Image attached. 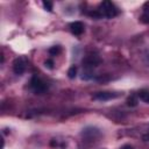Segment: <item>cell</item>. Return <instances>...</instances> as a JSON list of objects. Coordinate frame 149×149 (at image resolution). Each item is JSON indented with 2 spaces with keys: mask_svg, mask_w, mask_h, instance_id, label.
<instances>
[{
  "mask_svg": "<svg viewBox=\"0 0 149 149\" xmlns=\"http://www.w3.org/2000/svg\"><path fill=\"white\" fill-rule=\"evenodd\" d=\"M44 64H45V66L49 68V69H52V68H54V61H52V59H47V61L44 62Z\"/></svg>",
  "mask_w": 149,
  "mask_h": 149,
  "instance_id": "obj_14",
  "label": "cell"
},
{
  "mask_svg": "<svg viewBox=\"0 0 149 149\" xmlns=\"http://www.w3.org/2000/svg\"><path fill=\"white\" fill-rule=\"evenodd\" d=\"M27 64H28V61L26 57H17L14 59L13 62V71L14 73L16 74H22L26 72L27 70Z\"/></svg>",
  "mask_w": 149,
  "mask_h": 149,
  "instance_id": "obj_3",
  "label": "cell"
},
{
  "mask_svg": "<svg viewBox=\"0 0 149 149\" xmlns=\"http://www.w3.org/2000/svg\"><path fill=\"white\" fill-rule=\"evenodd\" d=\"M121 95V93L118 92H109V91H101V92H97L92 95V98L94 100H99V101H107V100H112V99H116Z\"/></svg>",
  "mask_w": 149,
  "mask_h": 149,
  "instance_id": "obj_4",
  "label": "cell"
},
{
  "mask_svg": "<svg viewBox=\"0 0 149 149\" xmlns=\"http://www.w3.org/2000/svg\"><path fill=\"white\" fill-rule=\"evenodd\" d=\"M140 21L144 24H149V2H146L143 6L142 14L140 16Z\"/></svg>",
  "mask_w": 149,
  "mask_h": 149,
  "instance_id": "obj_8",
  "label": "cell"
},
{
  "mask_svg": "<svg viewBox=\"0 0 149 149\" xmlns=\"http://www.w3.org/2000/svg\"><path fill=\"white\" fill-rule=\"evenodd\" d=\"M101 135L100 130L95 127H86L85 129H83L81 132V136L88 141H94L97 139H99Z\"/></svg>",
  "mask_w": 149,
  "mask_h": 149,
  "instance_id": "obj_5",
  "label": "cell"
},
{
  "mask_svg": "<svg viewBox=\"0 0 149 149\" xmlns=\"http://www.w3.org/2000/svg\"><path fill=\"white\" fill-rule=\"evenodd\" d=\"M29 86L37 94H42L48 90V84L42 78H40L37 74H34L31 77V79L29 81Z\"/></svg>",
  "mask_w": 149,
  "mask_h": 149,
  "instance_id": "obj_2",
  "label": "cell"
},
{
  "mask_svg": "<svg viewBox=\"0 0 149 149\" xmlns=\"http://www.w3.org/2000/svg\"><path fill=\"white\" fill-rule=\"evenodd\" d=\"M69 28H70V31L73 35H76V36H80L84 33V30H85V27H84L83 22H80V21L71 22L70 26H69Z\"/></svg>",
  "mask_w": 149,
  "mask_h": 149,
  "instance_id": "obj_7",
  "label": "cell"
},
{
  "mask_svg": "<svg viewBox=\"0 0 149 149\" xmlns=\"http://www.w3.org/2000/svg\"><path fill=\"white\" fill-rule=\"evenodd\" d=\"M139 97H140V99H142L143 101H146L147 104H149V92L142 91V92L139 93Z\"/></svg>",
  "mask_w": 149,
  "mask_h": 149,
  "instance_id": "obj_12",
  "label": "cell"
},
{
  "mask_svg": "<svg viewBox=\"0 0 149 149\" xmlns=\"http://www.w3.org/2000/svg\"><path fill=\"white\" fill-rule=\"evenodd\" d=\"M61 51H62V48H61L59 45H54V47H51V48L49 49V54L52 55V56H57V55H59Z\"/></svg>",
  "mask_w": 149,
  "mask_h": 149,
  "instance_id": "obj_9",
  "label": "cell"
},
{
  "mask_svg": "<svg viewBox=\"0 0 149 149\" xmlns=\"http://www.w3.org/2000/svg\"><path fill=\"white\" fill-rule=\"evenodd\" d=\"M101 59L99 58V56L97 55H87L84 59H83V64L86 69H90V68H94V66H98L100 64Z\"/></svg>",
  "mask_w": 149,
  "mask_h": 149,
  "instance_id": "obj_6",
  "label": "cell"
},
{
  "mask_svg": "<svg viewBox=\"0 0 149 149\" xmlns=\"http://www.w3.org/2000/svg\"><path fill=\"white\" fill-rule=\"evenodd\" d=\"M42 3H43V7H44L48 12H51V10H52V2H50V1H43Z\"/></svg>",
  "mask_w": 149,
  "mask_h": 149,
  "instance_id": "obj_13",
  "label": "cell"
},
{
  "mask_svg": "<svg viewBox=\"0 0 149 149\" xmlns=\"http://www.w3.org/2000/svg\"><path fill=\"white\" fill-rule=\"evenodd\" d=\"M76 76H77V66H76V65H72V66L68 70V77H69L70 79H73V78H76Z\"/></svg>",
  "mask_w": 149,
  "mask_h": 149,
  "instance_id": "obj_10",
  "label": "cell"
},
{
  "mask_svg": "<svg viewBox=\"0 0 149 149\" xmlns=\"http://www.w3.org/2000/svg\"><path fill=\"white\" fill-rule=\"evenodd\" d=\"M127 104H128V106H136L137 105V98L135 95H130L127 99Z\"/></svg>",
  "mask_w": 149,
  "mask_h": 149,
  "instance_id": "obj_11",
  "label": "cell"
},
{
  "mask_svg": "<svg viewBox=\"0 0 149 149\" xmlns=\"http://www.w3.org/2000/svg\"><path fill=\"white\" fill-rule=\"evenodd\" d=\"M120 149H134V148H133L130 144H125V146H122Z\"/></svg>",
  "mask_w": 149,
  "mask_h": 149,
  "instance_id": "obj_15",
  "label": "cell"
},
{
  "mask_svg": "<svg viewBox=\"0 0 149 149\" xmlns=\"http://www.w3.org/2000/svg\"><path fill=\"white\" fill-rule=\"evenodd\" d=\"M90 15L93 16L94 19H101V17L113 19L116 15H119V9L112 1H102L94 12L90 13Z\"/></svg>",
  "mask_w": 149,
  "mask_h": 149,
  "instance_id": "obj_1",
  "label": "cell"
}]
</instances>
